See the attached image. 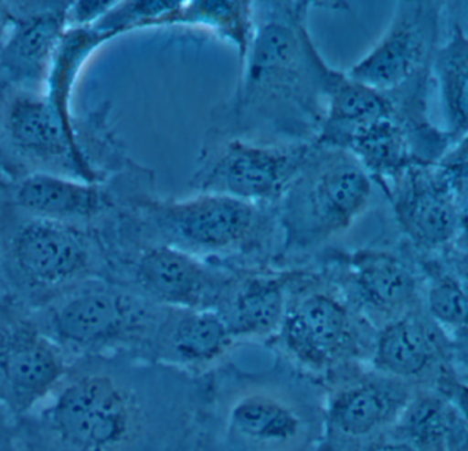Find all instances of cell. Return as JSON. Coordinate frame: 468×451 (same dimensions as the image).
I'll return each mask as SVG.
<instances>
[{
  "label": "cell",
  "instance_id": "cell-1",
  "mask_svg": "<svg viewBox=\"0 0 468 451\" xmlns=\"http://www.w3.org/2000/svg\"><path fill=\"white\" fill-rule=\"evenodd\" d=\"M36 408L29 451H199L207 430V404L164 364L90 357Z\"/></svg>",
  "mask_w": 468,
  "mask_h": 451
},
{
  "label": "cell",
  "instance_id": "cell-2",
  "mask_svg": "<svg viewBox=\"0 0 468 451\" xmlns=\"http://www.w3.org/2000/svg\"><path fill=\"white\" fill-rule=\"evenodd\" d=\"M311 2H256V30L214 133L266 144L315 142L335 68L308 29Z\"/></svg>",
  "mask_w": 468,
  "mask_h": 451
},
{
  "label": "cell",
  "instance_id": "cell-3",
  "mask_svg": "<svg viewBox=\"0 0 468 451\" xmlns=\"http://www.w3.org/2000/svg\"><path fill=\"white\" fill-rule=\"evenodd\" d=\"M371 196L373 180L354 155L315 142L277 205L286 249H313L348 230Z\"/></svg>",
  "mask_w": 468,
  "mask_h": 451
},
{
  "label": "cell",
  "instance_id": "cell-4",
  "mask_svg": "<svg viewBox=\"0 0 468 451\" xmlns=\"http://www.w3.org/2000/svg\"><path fill=\"white\" fill-rule=\"evenodd\" d=\"M272 208L229 196L197 194L180 200H136L142 224L165 244L192 255L224 256L261 250L274 228Z\"/></svg>",
  "mask_w": 468,
  "mask_h": 451
},
{
  "label": "cell",
  "instance_id": "cell-5",
  "mask_svg": "<svg viewBox=\"0 0 468 451\" xmlns=\"http://www.w3.org/2000/svg\"><path fill=\"white\" fill-rule=\"evenodd\" d=\"M324 398L291 384H245L222 405L229 451H316L324 444Z\"/></svg>",
  "mask_w": 468,
  "mask_h": 451
},
{
  "label": "cell",
  "instance_id": "cell-6",
  "mask_svg": "<svg viewBox=\"0 0 468 451\" xmlns=\"http://www.w3.org/2000/svg\"><path fill=\"white\" fill-rule=\"evenodd\" d=\"M166 308L136 288L85 282L49 310L47 335L62 348L103 351L128 343L154 345Z\"/></svg>",
  "mask_w": 468,
  "mask_h": 451
},
{
  "label": "cell",
  "instance_id": "cell-7",
  "mask_svg": "<svg viewBox=\"0 0 468 451\" xmlns=\"http://www.w3.org/2000/svg\"><path fill=\"white\" fill-rule=\"evenodd\" d=\"M315 142L266 144L208 131L191 186L197 194L277 207Z\"/></svg>",
  "mask_w": 468,
  "mask_h": 451
},
{
  "label": "cell",
  "instance_id": "cell-8",
  "mask_svg": "<svg viewBox=\"0 0 468 451\" xmlns=\"http://www.w3.org/2000/svg\"><path fill=\"white\" fill-rule=\"evenodd\" d=\"M357 310L335 283L302 271L292 288L280 334L286 353L314 372H330L362 351Z\"/></svg>",
  "mask_w": 468,
  "mask_h": 451
},
{
  "label": "cell",
  "instance_id": "cell-9",
  "mask_svg": "<svg viewBox=\"0 0 468 451\" xmlns=\"http://www.w3.org/2000/svg\"><path fill=\"white\" fill-rule=\"evenodd\" d=\"M418 387L384 375H337L324 398V451H365L392 433Z\"/></svg>",
  "mask_w": 468,
  "mask_h": 451
},
{
  "label": "cell",
  "instance_id": "cell-10",
  "mask_svg": "<svg viewBox=\"0 0 468 451\" xmlns=\"http://www.w3.org/2000/svg\"><path fill=\"white\" fill-rule=\"evenodd\" d=\"M444 8L442 2H399L385 35L346 76L381 92H392L431 71Z\"/></svg>",
  "mask_w": 468,
  "mask_h": 451
},
{
  "label": "cell",
  "instance_id": "cell-11",
  "mask_svg": "<svg viewBox=\"0 0 468 451\" xmlns=\"http://www.w3.org/2000/svg\"><path fill=\"white\" fill-rule=\"evenodd\" d=\"M387 197L412 252L440 255L458 236L463 211L455 183L439 164H412Z\"/></svg>",
  "mask_w": 468,
  "mask_h": 451
},
{
  "label": "cell",
  "instance_id": "cell-12",
  "mask_svg": "<svg viewBox=\"0 0 468 451\" xmlns=\"http://www.w3.org/2000/svg\"><path fill=\"white\" fill-rule=\"evenodd\" d=\"M234 279L205 258L165 244L145 245L132 263L133 288L173 309H218Z\"/></svg>",
  "mask_w": 468,
  "mask_h": 451
},
{
  "label": "cell",
  "instance_id": "cell-13",
  "mask_svg": "<svg viewBox=\"0 0 468 451\" xmlns=\"http://www.w3.org/2000/svg\"><path fill=\"white\" fill-rule=\"evenodd\" d=\"M344 266L337 286L367 321L384 327L425 305L422 275L409 252L359 249Z\"/></svg>",
  "mask_w": 468,
  "mask_h": 451
},
{
  "label": "cell",
  "instance_id": "cell-14",
  "mask_svg": "<svg viewBox=\"0 0 468 451\" xmlns=\"http://www.w3.org/2000/svg\"><path fill=\"white\" fill-rule=\"evenodd\" d=\"M69 368L59 343L27 321H0V398L24 419Z\"/></svg>",
  "mask_w": 468,
  "mask_h": 451
},
{
  "label": "cell",
  "instance_id": "cell-15",
  "mask_svg": "<svg viewBox=\"0 0 468 451\" xmlns=\"http://www.w3.org/2000/svg\"><path fill=\"white\" fill-rule=\"evenodd\" d=\"M19 274L37 288H58L92 266L93 246L84 231L68 222L36 218L22 226L11 245Z\"/></svg>",
  "mask_w": 468,
  "mask_h": 451
},
{
  "label": "cell",
  "instance_id": "cell-16",
  "mask_svg": "<svg viewBox=\"0 0 468 451\" xmlns=\"http://www.w3.org/2000/svg\"><path fill=\"white\" fill-rule=\"evenodd\" d=\"M371 357L377 372L414 384L425 379V373L433 368L440 373L453 371L447 334L431 319L425 305L381 327Z\"/></svg>",
  "mask_w": 468,
  "mask_h": 451
},
{
  "label": "cell",
  "instance_id": "cell-17",
  "mask_svg": "<svg viewBox=\"0 0 468 451\" xmlns=\"http://www.w3.org/2000/svg\"><path fill=\"white\" fill-rule=\"evenodd\" d=\"M234 337L218 309L166 308L154 341L161 364L176 368H199L218 362L232 348Z\"/></svg>",
  "mask_w": 468,
  "mask_h": 451
},
{
  "label": "cell",
  "instance_id": "cell-18",
  "mask_svg": "<svg viewBox=\"0 0 468 451\" xmlns=\"http://www.w3.org/2000/svg\"><path fill=\"white\" fill-rule=\"evenodd\" d=\"M300 269L256 271L237 277L218 307L234 337L261 338L280 331Z\"/></svg>",
  "mask_w": 468,
  "mask_h": 451
},
{
  "label": "cell",
  "instance_id": "cell-19",
  "mask_svg": "<svg viewBox=\"0 0 468 451\" xmlns=\"http://www.w3.org/2000/svg\"><path fill=\"white\" fill-rule=\"evenodd\" d=\"M8 131L16 147L38 158L71 162L82 181L96 184L99 177L76 142L68 115L49 99L21 98L8 114Z\"/></svg>",
  "mask_w": 468,
  "mask_h": 451
},
{
  "label": "cell",
  "instance_id": "cell-20",
  "mask_svg": "<svg viewBox=\"0 0 468 451\" xmlns=\"http://www.w3.org/2000/svg\"><path fill=\"white\" fill-rule=\"evenodd\" d=\"M385 118H399L390 92L374 89L335 68L327 88L326 114L316 142L340 150L349 134Z\"/></svg>",
  "mask_w": 468,
  "mask_h": 451
},
{
  "label": "cell",
  "instance_id": "cell-21",
  "mask_svg": "<svg viewBox=\"0 0 468 451\" xmlns=\"http://www.w3.org/2000/svg\"><path fill=\"white\" fill-rule=\"evenodd\" d=\"M16 202L37 218L60 222L92 218L112 205L109 194L96 184L46 173L25 178L16 189Z\"/></svg>",
  "mask_w": 468,
  "mask_h": 451
},
{
  "label": "cell",
  "instance_id": "cell-22",
  "mask_svg": "<svg viewBox=\"0 0 468 451\" xmlns=\"http://www.w3.org/2000/svg\"><path fill=\"white\" fill-rule=\"evenodd\" d=\"M340 150L354 155L385 194L396 178L420 163L414 142L399 118H385L357 129Z\"/></svg>",
  "mask_w": 468,
  "mask_h": 451
},
{
  "label": "cell",
  "instance_id": "cell-23",
  "mask_svg": "<svg viewBox=\"0 0 468 451\" xmlns=\"http://www.w3.org/2000/svg\"><path fill=\"white\" fill-rule=\"evenodd\" d=\"M468 422L433 387L418 389L389 435L409 442L417 451H456Z\"/></svg>",
  "mask_w": 468,
  "mask_h": 451
},
{
  "label": "cell",
  "instance_id": "cell-24",
  "mask_svg": "<svg viewBox=\"0 0 468 451\" xmlns=\"http://www.w3.org/2000/svg\"><path fill=\"white\" fill-rule=\"evenodd\" d=\"M68 8L46 11L24 19L2 52L5 70L18 81L40 79L63 38Z\"/></svg>",
  "mask_w": 468,
  "mask_h": 451
},
{
  "label": "cell",
  "instance_id": "cell-25",
  "mask_svg": "<svg viewBox=\"0 0 468 451\" xmlns=\"http://www.w3.org/2000/svg\"><path fill=\"white\" fill-rule=\"evenodd\" d=\"M431 74L441 96L444 131L453 147L468 133V37L456 22L448 40L437 48Z\"/></svg>",
  "mask_w": 468,
  "mask_h": 451
},
{
  "label": "cell",
  "instance_id": "cell-26",
  "mask_svg": "<svg viewBox=\"0 0 468 451\" xmlns=\"http://www.w3.org/2000/svg\"><path fill=\"white\" fill-rule=\"evenodd\" d=\"M165 26H192L210 30L232 44L244 62L256 30L255 2L244 0H195L183 2Z\"/></svg>",
  "mask_w": 468,
  "mask_h": 451
},
{
  "label": "cell",
  "instance_id": "cell-27",
  "mask_svg": "<svg viewBox=\"0 0 468 451\" xmlns=\"http://www.w3.org/2000/svg\"><path fill=\"white\" fill-rule=\"evenodd\" d=\"M433 389L444 395L468 422V383L466 382L461 381L453 371H448L439 376Z\"/></svg>",
  "mask_w": 468,
  "mask_h": 451
},
{
  "label": "cell",
  "instance_id": "cell-28",
  "mask_svg": "<svg viewBox=\"0 0 468 451\" xmlns=\"http://www.w3.org/2000/svg\"><path fill=\"white\" fill-rule=\"evenodd\" d=\"M117 2H77L68 7V18L79 27L93 26Z\"/></svg>",
  "mask_w": 468,
  "mask_h": 451
},
{
  "label": "cell",
  "instance_id": "cell-29",
  "mask_svg": "<svg viewBox=\"0 0 468 451\" xmlns=\"http://www.w3.org/2000/svg\"><path fill=\"white\" fill-rule=\"evenodd\" d=\"M440 167L452 178L453 183L468 177V133L462 137L439 162Z\"/></svg>",
  "mask_w": 468,
  "mask_h": 451
},
{
  "label": "cell",
  "instance_id": "cell-30",
  "mask_svg": "<svg viewBox=\"0 0 468 451\" xmlns=\"http://www.w3.org/2000/svg\"><path fill=\"white\" fill-rule=\"evenodd\" d=\"M440 257L447 264L451 272L458 278L468 294V252H459L452 247H448L440 255Z\"/></svg>",
  "mask_w": 468,
  "mask_h": 451
},
{
  "label": "cell",
  "instance_id": "cell-31",
  "mask_svg": "<svg viewBox=\"0 0 468 451\" xmlns=\"http://www.w3.org/2000/svg\"><path fill=\"white\" fill-rule=\"evenodd\" d=\"M365 451H417L409 442L403 441V439L396 438V436L388 435L385 436L381 441L376 442L371 445L368 449Z\"/></svg>",
  "mask_w": 468,
  "mask_h": 451
},
{
  "label": "cell",
  "instance_id": "cell-32",
  "mask_svg": "<svg viewBox=\"0 0 468 451\" xmlns=\"http://www.w3.org/2000/svg\"><path fill=\"white\" fill-rule=\"evenodd\" d=\"M455 186L456 192H458L459 205L463 211V215L468 219V177L455 183Z\"/></svg>",
  "mask_w": 468,
  "mask_h": 451
},
{
  "label": "cell",
  "instance_id": "cell-33",
  "mask_svg": "<svg viewBox=\"0 0 468 451\" xmlns=\"http://www.w3.org/2000/svg\"><path fill=\"white\" fill-rule=\"evenodd\" d=\"M455 7L459 8V11H462V13L464 14L463 16V22H456V24L459 25V26L463 29V32L466 33V36L468 37V2H461L459 5H453Z\"/></svg>",
  "mask_w": 468,
  "mask_h": 451
},
{
  "label": "cell",
  "instance_id": "cell-34",
  "mask_svg": "<svg viewBox=\"0 0 468 451\" xmlns=\"http://www.w3.org/2000/svg\"><path fill=\"white\" fill-rule=\"evenodd\" d=\"M456 451H468V427L466 433H464L463 439H462L461 444H459L458 449Z\"/></svg>",
  "mask_w": 468,
  "mask_h": 451
}]
</instances>
